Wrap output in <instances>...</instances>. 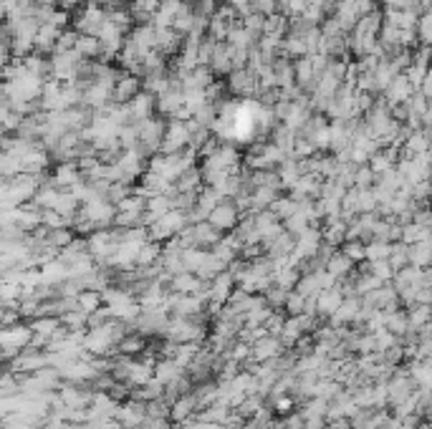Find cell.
<instances>
[{
    "mask_svg": "<svg viewBox=\"0 0 432 429\" xmlns=\"http://www.w3.org/2000/svg\"><path fill=\"white\" fill-rule=\"evenodd\" d=\"M273 409H276V412H288V409H293V401H291V396H284V399H279L273 404Z\"/></svg>",
    "mask_w": 432,
    "mask_h": 429,
    "instance_id": "cell-1",
    "label": "cell"
},
{
    "mask_svg": "<svg viewBox=\"0 0 432 429\" xmlns=\"http://www.w3.org/2000/svg\"><path fill=\"white\" fill-rule=\"evenodd\" d=\"M56 328V321H40L33 326V331H40V333H51Z\"/></svg>",
    "mask_w": 432,
    "mask_h": 429,
    "instance_id": "cell-2",
    "label": "cell"
}]
</instances>
